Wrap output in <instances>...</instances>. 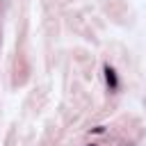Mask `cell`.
Segmentation results:
<instances>
[{"instance_id":"6da1fadb","label":"cell","mask_w":146,"mask_h":146,"mask_svg":"<svg viewBox=\"0 0 146 146\" xmlns=\"http://www.w3.org/2000/svg\"><path fill=\"white\" fill-rule=\"evenodd\" d=\"M103 73H105V80H107V87L112 89V91H116L119 89V78H116V71L107 64L105 68H103Z\"/></svg>"},{"instance_id":"7a4b0ae2","label":"cell","mask_w":146,"mask_h":146,"mask_svg":"<svg viewBox=\"0 0 146 146\" xmlns=\"http://www.w3.org/2000/svg\"><path fill=\"white\" fill-rule=\"evenodd\" d=\"M91 146H94V144H91Z\"/></svg>"}]
</instances>
